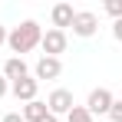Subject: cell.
Listing matches in <instances>:
<instances>
[{"label":"cell","instance_id":"18","mask_svg":"<svg viewBox=\"0 0 122 122\" xmlns=\"http://www.w3.org/2000/svg\"><path fill=\"white\" fill-rule=\"evenodd\" d=\"M43 122H60V119H56V116H53V112H50V116H46V119H43Z\"/></svg>","mask_w":122,"mask_h":122},{"label":"cell","instance_id":"7","mask_svg":"<svg viewBox=\"0 0 122 122\" xmlns=\"http://www.w3.org/2000/svg\"><path fill=\"white\" fill-rule=\"evenodd\" d=\"M36 89H40V82L33 79V76H23V79H17V82H10V92L17 96V99L26 106V102H33L36 99Z\"/></svg>","mask_w":122,"mask_h":122},{"label":"cell","instance_id":"9","mask_svg":"<svg viewBox=\"0 0 122 122\" xmlns=\"http://www.w3.org/2000/svg\"><path fill=\"white\" fill-rule=\"evenodd\" d=\"M23 76H30V73H26V63H23L20 56H10V60L3 63V79L7 82H17V79H23Z\"/></svg>","mask_w":122,"mask_h":122},{"label":"cell","instance_id":"2","mask_svg":"<svg viewBox=\"0 0 122 122\" xmlns=\"http://www.w3.org/2000/svg\"><path fill=\"white\" fill-rule=\"evenodd\" d=\"M66 30H46L40 40V50L43 56H53V60H60V53H66Z\"/></svg>","mask_w":122,"mask_h":122},{"label":"cell","instance_id":"10","mask_svg":"<svg viewBox=\"0 0 122 122\" xmlns=\"http://www.w3.org/2000/svg\"><path fill=\"white\" fill-rule=\"evenodd\" d=\"M23 122H43L46 116H50V109H46V102H40V99H33V102H26L23 106Z\"/></svg>","mask_w":122,"mask_h":122},{"label":"cell","instance_id":"12","mask_svg":"<svg viewBox=\"0 0 122 122\" xmlns=\"http://www.w3.org/2000/svg\"><path fill=\"white\" fill-rule=\"evenodd\" d=\"M106 13L112 20H122V0H106Z\"/></svg>","mask_w":122,"mask_h":122},{"label":"cell","instance_id":"4","mask_svg":"<svg viewBox=\"0 0 122 122\" xmlns=\"http://www.w3.org/2000/svg\"><path fill=\"white\" fill-rule=\"evenodd\" d=\"M112 102H116V96H112L109 89H102V86H99V89H92V92H89V99H86V109H89V116H102V112L109 116Z\"/></svg>","mask_w":122,"mask_h":122},{"label":"cell","instance_id":"15","mask_svg":"<svg viewBox=\"0 0 122 122\" xmlns=\"http://www.w3.org/2000/svg\"><path fill=\"white\" fill-rule=\"evenodd\" d=\"M0 122H23V116H20V112H7Z\"/></svg>","mask_w":122,"mask_h":122},{"label":"cell","instance_id":"14","mask_svg":"<svg viewBox=\"0 0 122 122\" xmlns=\"http://www.w3.org/2000/svg\"><path fill=\"white\" fill-rule=\"evenodd\" d=\"M112 36L122 43V20H112Z\"/></svg>","mask_w":122,"mask_h":122},{"label":"cell","instance_id":"5","mask_svg":"<svg viewBox=\"0 0 122 122\" xmlns=\"http://www.w3.org/2000/svg\"><path fill=\"white\" fill-rule=\"evenodd\" d=\"M73 106H76V102H73V92H69V89H53L50 99H46V109H50L53 116H69Z\"/></svg>","mask_w":122,"mask_h":122},{"label":"cell","instance_id":"16","mask_svg":"<svg viewBox=\"0 0 122 122\" xmlns=\"http://www.w3.org/2000/svg\"><path fill=\"white\" fill-rule=\"evenodd\" d=\"M7 92H10V82H7V79H3V76H0V99H3Z\"/></svg>","mask_w":122,"mask_h":122},{"label":"cell","instance_id":"6","mask_svg":"<svg viewBox=\"0 0 122 122\" xmlns=\"http://www.w3.org/2000/svg\"><path fill=\"white\" fill-rule=\"evenodd\" d=\"M60 73H63V63L53 60V56H40L36 66H33V79L36 82L40 79H60Z\"/></svg>","mask_w":122,"mask_h":122},{"label":"cell","instance_id":"8","mask_svg":"<svg viewBox=\"0 0 122 122\" xmlns=\"http://www.w3.org/2000/svg\"><path fill=\"white\" fill-rule=\"evenodd\" d=\"M50 17H53V30H66V26H73L76 10H73V3H56Z\"/></svg>","mask_w":122,"mask_h":122},{"label":"cell","instance_id":"3","mask_svg":"<svg viewBox=\"0 0 122 122\" xmlns=\"http://www.w3.org/2000/svg\"><path fill=\"white\" fill-rule=\"evenodd\" d=\"M96 30H99V17H96L92 10H76V17H73V33L82 36V40H89Z\"/></svg>","mask_w":122,"mask_h":122},{"label":"cell","instance_id":"11","mask_svg":"<svg viewBox=\"0 0 122 122\" xmlns=\"http://www.w3.org/2000/svg\"><path fill=\"white\" fill-rule=\"evenodd\" d=\"M66 122H92V116H89V109H86V106H73V109H69V116H66Z\"/></svg>","mask_w":122,"mask_h":122},{"label":"cell","instance_id":"13","mask_svg":"<svg viewBox=\"0 0 122 122\" xmlns=\"http://www.w3.org/2000/svg\"><path fill=\"white\" fill-rule=\"evenodd\" d=\"M109 122H122V99L112 102V109H109Z\"/></svg>","mask_w":122,"mask_h":122},{"label":"cell","instance_id":"17","mask_svg":"<svg viewBox=\"0 0 122 122\" xmlns=\"http://www.w3.org/2000/svg\"><path fill=\"white\" fill-rule=\"evenodd\" d=\"M3 43H7V26L0 23V46H3Z\"/></svg>","mask_w":122,"mask_h":122},{"label":"cell","instance_id":"1","mask_svg":"<svg viewBox=\"0 0 122 122\" xmlns=\"http://www.w3.org/2000/svg\"><path fill=\"white\" fill-rule=\"evenodd\" d=\"M40 40H43V30H40V23H36V20H23L20 26H13V30L7 33V46H10L20 60H23V53L36 50Z\"/></svg>","mask_w":122,"mask_h":122}]
</instances>
